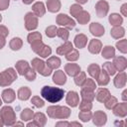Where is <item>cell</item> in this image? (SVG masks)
Listing matches in <instances>:
<instances>
[{
    "label": "cell",
    "mask_w": 127,
    "mask_h": 127,
    "mask_svg": "<svg viewBox=\"0 0 127 127\" xmlns=\"http://www.w3.org/2000/svg\"><path fill=\"white\" fill-rule=\"evenodd\" d=\"M41 95L48 100L51 103H56L59 102L61 99L64 98V90L59 87H53V86H44L41 90Z\"/></svg>",
    "instance_id": "cell-1"
},
{
    "label": "cell",
    "mask_w": 127,
    "mask_h": 127,
    "mask_svg": "<svg viewBox=\"0 0 127 127\" xmlns=\"http://www.w3.org/2000/svg\"><path fill=\"white\" fill-rule=\"evenodd\" d=\"M48 115L52 118H67L70 114V110L64 106H50L47 109Z\"/></svg>",
    "instance_id": "cell-2"
},
{
    "label": "cell",
    "mask_w": 127,
    "mask_h": 127,
    "mask_svg": "<svg viewBox=\"0 0 127 127\" xmlns=\"http://www.w3.org/2000/svg\"><path fill=\"white\" fill-rule=\"evenodd\" d=\"M0 116L2 117V120L5 125H13L16 121V115L12 107L5 106L0 111Z\"/></svg>",
    "instance_id": "cell-3"
},
{
    "label": "cell",
    "mask_w": 127,
    "mask_h": 127,
    "mask_svg": "<svg viewBox=\"0 0 127 127\" xmlns=\"http://www.w3.org/2000/svg\"><path fill=\"white\" fill-rule=\"evenodd\" d=\"M17 78V73L13 68H8L0 73V85L6 86L11 84Z\"/></svg>",
    "instance_id": "cell-4"
},
{
    "label": "cell",
    "mask_w": 127,
    "mask_h": 127,
    "mask_svg": "<svg viewBox=\"0 0 127 127\" xmlns=\"http://www.w3.org/2000/svg\"><path fill=\"white\" fill-rule=\"evenodd\" d=\"M32 66L37 70V71H39L41 74H43V75H45V76H47V75H50L51 73H52V69L42 61V60H40V59H34L33 61H32Z\"/></svg>",
    "instance_id": "cell-5"
},
{
    "label": "cell",
    "mask_w": 127,
    "mask_h": 127,
    "mask_svg": "<svg viewBox=\"0 0 127 127\" xmlns=\"http://www.w3.org/2000/svg\"><path fill=\"white\" fill-rule=\"evenodd\" d=\"M57 23L67 29H72L75 26V22L71 18H69L67 15H64V14H60L57 17Z\"/></svg>",
    "instance_id": "cell-6"
},
{
    "label": "cell",
    "mask_w": 127,
    "mask_h": 127,
    "mask_svg": "<svg viewBox=\"0 0 127 127\" xmlns=\"http://www.w3.org/2000/svg\"><path fill=\"white\" fill-rule=\"evenodd\" d=\"M25 26H26V29L29 30V31L34 30L38 27V19L34 15V13L29 12V13L26 14V16H25Z\"/></svg>",
    "instance_id": "cell-7"
},
{
    "label": "cell",
    "mask_w": 127,
    "mask_h": 127,
    "mask_svg": "<svg viewBox=\"0 0 127 127\" xmlns=\"http://www.w3.org/2000/svg\"><path fill=\"white\" fill-rule=\"evenodd\" d=\"M95 10H96L98 17H100V18L104 17L108 12V3L106 1H103V0L97 2L96 6H95Z\"/></svg>",
    "instance_id": "cell-8"
},
{
    "label": "cell",
    "mask_w": 127,
    "mask_h": 127,
    "mask_svg": "<svg viewBox=\"0 0 127 127\" xmlns=\"http://www.w3.org/2000/svg\"><path fill=\"white\" fill-rule=\"evenodd\" d=\"M113 113L119 117H125L127 114V103H117L113 108Z\"/></svg>",
    "instance_id": "cell-9"
},
{
    "label": "cell",
    "mask_w": 127,
    "mask_h": 127,
    "mask_svg": "<svg viewBox=\"0 0 127 127\" xmlns=\"http://www.w3.org/2000/svg\"><path fill=\"white\" fill-rule=\"evenodd\" d=\"M112 64H113L114 67L116 68V70H119V71H123L126 68V66H127V61L123 57H116V58H114V61H113Z\"/></svg>",
    "instance_id": "cell-10"
},
{
    "label": "cell",
    "mask_w": 127,
    "mask_h": 127,
    "mask_svg": "<svg viewBox=\"0 0 127 127\" xmlns=\"http://www.w3.org/2000/svg\"><path fill=\"white\" fill-rule=\"evenodd\" d=\"M78 101H79L78 94L75 91H68L66 95V103L72 107H75L78 104Z\"/></svg>",
    "instance_id": "cell-11"
},
{
    "label": "cell",
    "mask_w": 127,
    "mask_h": 127,
    "mask_svg": "<svg viewBox=\"0 0 127 127\" xmlns=\"http://www.w3.org/2000/svg\"><path fill=\"white\" fill-rule=\"evenodd\" d=\"M105 122H106V114L103 113L102 111H96L93 115V123L95 125L101 126L105 124Z\"/></svg>",
    "instance_id": "cell-12"
},
{
    "label": "cell",
    "mask_w": 127,
    "mask_h": 127,
    "mask_svg": "<svg viewBox=\"0 0 127 127\" xmlns=\"http://www.w3.org/2000/svg\"><path fill=\"white\" fill-rule=\"evenodd\" d=\"M89 30H90L91 34L96 36V37H100V36H102L104 34V28L99 23H92V24H90Z\"/></svg>",
    "instance_id": "cell-13"
},
{
    "label": "cell",
    "mask_w": 127,
    "mask_h": 127,
    "mask_svg": "<svg viewBox=\"0 0 127 127\" xmlns=\"http://www.w3.org/2000/svg\"><path fill=\"white\" fill-rule=\"evenodd\" d=\"M64 69H65L66 73L70 76H75L80 71V67L76 64H65Z\"/></svg>",
    "instance_id": "cell-14"
},
{
    "label": "cell",
    "mask_w": 127,
    "mask_h": 127,
    "mask_svg": "<svg viewBox=\"0 0 127 127\" xmlns=\"http://www.w3.org/2000/svg\"><path fill=\"white\" fill-rule=\"evenodd\" d=\"M101 42L99 40H91L88 45V50L92 54H98L101 50Z\"/></svg>",
    "instance_id": "cell-15"
},
{
    "label": "cell",
    "mask_w": 127,
    "mask_h": 127,
    "mask_svg": "<svg viewBox=\"0 0 127 127\" xmlns=\"http://www.w3.org/2000/svg\"><path fill=\"white\" fill-rule=\"evenodd\" d=\"M53 80H54L55 83L62 85V84H64L65 82L66 77H65V75H64L63 70H58V71L55 72V74L53 76Z\"/></svg>",
    "instance_id": "cell-16"
},
{
    "label": "cell",
    "mask_w": 127,
    "mask_h": 127,
    "mask_svg": "<svg viewBox=\"0 0 127 127\" xmlns=\"http://www.w3.org/2000/svg\"><path fill=\"white\" fill-rule=\"evenodd\" d=\"M96 80H97V83L99 85H106L109 82V74L105 70H102L98 73Z\"/></svg>",
    "instance_id": "cell-17"
},
{
    "label": "cell",
    "mask_w": 127,
    "mask_h": 127,
    "mask_svg": "<svg viewBox=\"0 0 127 127\" xmlns=\"http://www.w3.org/2000/svg\"><path fill=\"white\" fill-rule=\"evenodd\" d=\"M125 83H126V73L124 71H122L116 75V77L114 79V84L116 87L120 88V87H123L125 85Z\"/></svg>",
    "instance_id": "cell-18"
},
{
    "label": "cell",
    "mask_w": 127,
    "mask_h": 127,
    "mask_svg": "<svg viewBox=\"0 0 127 127\" xmlns=\"http://www.w3.org/2000/svg\"><path fill=\"white\" fill-rule=\"evenodd\" d=\"M86 43H87V38L83 34H79V35H76L75 36V38H74V44H75L76 48L81 49V48L85 47Z\"/></svg>",
    "instance_id": "cell-19"
},
{
    "label": "cell",
    "mask_w": 127,
    "mask_h": 127,
    "mask_svg": "<svg viewBox=\"0 0 127 127\" xmlns=\"http://www.w3.org/2000/svg\"><path fill=\"white\" fill-rule=\"evenodd\" d=\"M33 13L37 17H42L45 14V6L42 2H37L33 5Z\"/></svg>",
    "instance_id": "cell-20"
},
{
    "label": "cell",
    "mask_w": 127,
    "mask_h": 127,
    "mask_svg": "<svg viewBox=\"0 0 127 127\" xmlns=\"http://www.w3.org/2000/svg\"><path fill=\"white\" fill-rule=\"evenodd\" d=\"M72 50V44L70 42H65L64 45L60 46L57 49V53L59 55H66L67 53H69Z\"/></svg>",
    "instance_id": "cell-21"
},
{
    "label": "cell",
    "mask_w": 127,
    "mask_h": 127,
    "mask_svg": "<svg viewBox=\"0 0 127 127\" xmlns=\"http://www.w3.org/2000/svg\"><path fill=\"white\" fill-rule=\"evenodd\" d=\"M29 64L26 62V61H19L17 64H16V69L18 70V72L21 74V75H24L26 73V71L29 69Z\"/></svg>",
    "instance_id": "cell-22"
},
{
    "label": "cell",
    "mask_w": 127,
    "mask_h": 127,
    "mask_svg": "<svg viewBox=\"0 0 127 127\" xmlns=\"http://www.w3.org/2000/svg\"><path fill=\"white\" fill-rule=\"evenodd\" d=\"M2 98L5 102L9 103V102H12L14 99H15V92L14 90L8 88V89H5L3 92H2Z\"/></svg>",
    "instance_id": "cell-23"
},
{
    "label": "cell",
    "mask_w": 127,
    "mask_h": 127,
    "mask_svg": "<svg viewBox=\"0 0 127 127\" xmlns=\"http://www.w3.org/2000/svg\"><path fill=\"white\" fill-rule=\"evenodd\" d=\"M124 34H125V30L120 26H114L110 32V35L115 39H119V38L123 37Z\"/></svg>",
    "instance_id": "cell-24"
},
{
    "label": "cell",
    "mask_w": 127,
    "mask_h": 127,
    "mask_svg": "<svg viewBox=\"0 0 127 127\" xmlns=\"http://www.w3.org/2000/svg\"><path fill=\"white\" fill-rule=\"evenodd\" d=\"M110 96V92L106 88H100L96 94V99L100 102H104Z\"/></svg>",
    "instance_id": "cell-25"
},
{
    "label": "cell",
    "mask_w": 127,
    "mask_h": 127,
    "mask_svg": "<svg viewBox=\"0 0 127 127\" xmlns=\"http://www.w3.org/2000/svg\"><path fill=\"white\" fill-rule=\"evenodd\" d=\"M48 10L51 12H57L61 8V2L59 0H48L47 2Z\"/></svg>",
    "instance_id": "cell-26"
},
{
    "label": "cell",
    "mask_w": 127,
    "mask_h": 127,
    "mask_svg": "<svg viewBox=\"0 0 127 127\" xmlns=\"http://www.w3.org/2000/svg\"><path fill=\"white\" fill-rule=\"evenodd\" d=\"M46 64H47L51 69H55V68H58V67L61 65V60H60L59 58H57V57H52V58H50V59L47 61Z\"/></svg>",
    "instance_id": "cell-27"
},
{
    "label": "cell",
    "mask_w": 127,
    "mask_h": 127,
    "mask_svg": "<svg viewBox=\"0 0 127 127\" xmlns=\"http://www.w3.org/2000/svg\"><path fill=\"white\" fill-rule=\"evenodd\" d=\"M75 18L77 19V21L80 23V24H86L88 21H89V19H90V17H89V14L86 12V11H83V10H81L76 16H75Z\"/></svg>",
    "instance_id": "cell-28"
},
{
    "label": "cell",
    "mask_w": 127,
    "mask_h": 127,
    "mask_svg": "<svg viewBox=\"0 0 127 127\" xmlns=\"http://www.w3.org/2000/svg\"><path fill=\"white\" fill-rule=\"evenodd\" d=\"M30 95H31V90L26 86L21 87L18 90V97L21 100H27L30 97Z\"/></svg>",
    "instance_id": "cell-29"
},
{
    "label": "cell",
    "mask_w": 127,
    "mask_h": 127,
    "mask_svg": "<svg viewBox=\"0 0 127 127\" xmlns=\"http://www.w3.org/2000/svg\"><path fill=\"white\" fill-rule=\"evenodd\" d=\"M51 53H52V50H51V48L49 47V46H46V45H42L41 46V48L37 51V54L39 55V56H41L42 58H47L48 56H50L51 55Z\"/></svg>",
    "instance_id": "cell-30"
},
{
    "label": "cell",
    "mask_w": 127,
    "mask_h": 127,
    "mask_svg": "<svg viewBox=\"0 0 127 127\" xmlns=\"http://www.w3.org/2000/svg\"><path fill=\"white\" fill-rule=\"evenodd\" d=\"M122 21H123V19H122V17L119 14L114 13V14H111L109 16V22L113 26H120V24L122 23Z\"/></svg>",
    "instance_id": "cell-31"
},
{
    "label": "cell",
    "mask_w": 127,
    "mask_h": 127,
    "mask_svg": "<svg viewBox=\"0 0 127 127\" xmlns=\"http://www.w3.org/2000/svg\"><path fill=\"white\" fill-rule=\"evenodd\" d=\"M115 56V51L111 46H106L103 48L102 51V57L105 59H111Z\"/></svg>",
    "instance_id": "cell-32"
},
{
    "label": "cell",
    "mask_w": 127,
    "mask_h": 127,
    "mask_svg": "<svg viewBox=\"0 0 127 127\" xmlns=\"http://www.w3.org/2000/svg\"><path fill=\"white\" fill-rule=\"evenodd\" d=\"M39 41H42V36L39 32H33L31 34H29L28 36V42L32 45L34 43H37Z\"/></svg>",
    "instance_id": "cell-33"
},
{
    "label": "cell",
    "mask_w": 127,
    "mask_h": 127,
    "mask_svg": "<svg viewBox=\"0 0 127 127\" xmlns=\"http://www.w3.org/2000/svg\"><path fill=\"white\" fill-rule=\"evenodd\" d=\"M34 120H35V122L38 124V126H44L45 124H46V116L43 114V113H36L35 115H34Z\"/></svg>",
    "instance_id": "cell-34"
},
{
    "label": "cell",
    "mask_w": 127,
    "mask_h": 127,
    "mask_svg": "<svg viewBox=\"0 0 127 127\" xmlns=\"http://www.w3.org/2000/svg\"><path fill=\"white\" fill-rule=\"evenodd\" d=\"M33 117H34V113H33V111H32L31 109H29V108L24 109V110L22 111V113H21V119H22L23 121L31 120Z\"/></svg>",
    "instance_id": "cell-35"
},
{
    "label": "cell",
    "mask_w": 127,
    "mask_h": 127,
    "mask_svg": "<svg viewBox=\"0 0 127 127\" xmlns=\"http://www.w3.org/2000/svg\"><path fill=\"white\" fill-rule=\"evenodd\" d=\"M99 72H100V69H99V66H98L97 64H90V65L88 66V73H89L92 77L96 78Z\"/></svg>",
    "instance_id": "cell-36"
},
{
    "label": "cell",
    "mask_w": 127,
    "mask_h": 127,
    "mask_svg": "<svg viewBox=\"0 0 127 127\" xmlns=\"http://www.w3.org/2000/svg\"><path fill=\"white\" fill-rule=\"evenodd\" d=\"M22 44L23 43H22V40L20 38H14L10 42V48L12 50H14V51H17L22 47Z\"/></svg>",
    "instance_id": "cell-37"
},
{
    "label": "cell",
    "mask_w": 127,
    "mask_h": 127,
    "mask_svg": "<svg viewBox=\"0 0 127 127\" xmlns=\"http://www.w3.org/2000/svg\"><path fill=\"white\" fill-rule=\"evenodd\" d=\"M103 70H105L109 75H113L116 72V68L114 67L113 64H111L109 62H107V63H105L103 64Z\"/></svg>",
    "instance_id": "cell-38"
},
{
    "label": "cell",
    "mask_w": 127,
    "mask_h": 127,
    "mask_svg": "<svg viewBox=\"0 0 127 127\" xmlns=\"http://www.w3.org/2000/svg\"><path fill=\"white\" fill-rule=\"evenodd\" d=\"M86 77H85V73L83 71H79L76 75H75V78H74V82L76 85H79V86H82V84L84 83Z\"/></svg>",
    "instance_id": "cell-39"
},
{
    "label": "cell",
    "mask_w": 127,
    "mask_h": 127,
    "mask_svg": "<svg viewBox=\"0 0 127 127\" xmlns=\"http://www.w3.org/2000/svg\"><path fill=\"white\" fill-rule=\"evenodd\" d=\"M82 89H85V90H89V91H93L95 89V83L92 79H85L84 83L82 84Z\"/></svg>",
    "instance_id": "cell-40"
},
{
    "label": "cell",
    "mask_w": 127,
    "mask_h": 127,
    "mask_svg": "<svg viewBox=\"0 0 127 127\" xmlns=\"http://www.w3.org/2000/svg\"><path fill=\"white\" fill-rule=\"evenodd\" d=\"M80 95L82 97L83 100H88V101H92L94 99V93L92 91H89V90H85V89H82L81 92H80Z\"/></svg>",
    "instance_id": "cell-41"
},
{
    "label": "cell",
    "mask_w": 127,
    "mask_h": 127,
    "mask_svg": "<svg viewBox=\"0 0 127 127\" xmlns=\"http://www.w3.org/2000/svg\"><path fill=\"white\" fill-rule=\"evenodd\" d=\"M104 103H105V107H106L107 109H112V108L117 104V99H116L114 96H109V97L104 101Z\"/></svg>",
    "instance_id": "cell-42"
},
{
    "label": "cell",
    "mask_w": 127,
    "mask_h": 127,
    "mask_svg": "<svg viewBox=\"0 0 127 127\" xmlns=\"http://www.w3.org/2000/svg\"><path fill=\"white\" fill-rule=\"evenodd\" d=\"M57 35L64 41H66L68 38V31L65 28H60L57 30Z\"/></svg>",
    "instance_id": "cell-43"
},
{
    "label": "cell",
    "mask_w": 127,
    "mask_h": 127,
    "mask_svg": "<svg viewBox=\"0 0 127 127\" xmlns=\"http://www.w3.org/2000/svg\"><path fill=\"white\" fill-rule=\"evenodd\" d=\"M91 107H92V105H91L90 101H88V100H82L79 104L80 111H89L91 109Z\"/></svg>",
    "instance_id": "cell-44"
},
{
    "label": "cell",
    "mask_w": 127,
    "mask_h": 127,
    "mask_svg": "<svg viewBox=\"0 0 127 127\" xmlns=\"http://www.w3.org/2000/svg\"><path fill=\"white\" fill-rule=\"evenodd\" d=\"M91 116H92V114H91L89 111H80L79 114H78L79 119H81V120L84 121V122L89 121V120L91 119Z\"/></svg>",
    "instance_id": "cell-45"
},
{
    "label": "cell",
    "mask_w": 127,
    "mask_h": 127,
    "mask_svg": "<svg viewBox=\"0 0 127 127\" xmlns=\"http://www.w3.org/2000/svg\"><path fill=\"white\" fill-rule=\"evenodd\" d=\"M66 60L67 61H76L78 59V52L76 50H71L69 53H67L66 55Z\"/></svg>",
    "instance_id": "cell-46"
},
{
    "label": "cell",
    "mask_w": 127,
    "mask_h": 127,
    "mask_svg": "<svg viewBox=\"0 0 127 127\" xmlns=\"http://www.w3.org/2000/svg\"><path fill=\"white\" fill-rule=\"evenodd\" d=\"M116 47H117V49L121 52V53H123V54H125L126 52H127V46H126V40H121V41H119V42H117L116 43Z\"/></svg>",
    "instance_id": "cell-47"
},
{
    "label": "cell",
    "mask_w": 127,
    "mask_h": 127,
    "mask_svg": "<svg viewBox=\"0 0 127 127\" xmlns=\"http://www.w3.org/2000/svg\"><path fill=\"white\" fill-rule=\"evenodd\" d=\"M57 30H58V28H57L56 26H50V27H48V28L46 29V34H47L48 37L53 38V37L56 36Z\"/></svg>",
    "instance_id": "cell-48"
},
{
    "label": "cell",
    "mask_w": 127,
    "mask_h": 127,
    "mask_svg": "<svg viewBox=\"0 0 127 127\" xmlns=\"http://www.w3.org/2000/svg\"><path fill=\"white\" fill-rule=\"evenodd\" d=\"M32 103L36 106V107H43L44 106V100L43 99H41L39 96H34L33 98H32Z\"/></svg>",
    "instance_id": "cell-49"
},
{
    "label": "cell",
    "mask_w": 127,
    "mask_h": 127,
    "mask_svg": "<svg viewBox=\"0 0 127 127\" xmlns=\"http://www.w3.org/2000/svg\"><path fill=\"white\" fill-rule=\"evenodd\" d=\"M81 10H82V8H81L79 5H77V4H73V5H71V7H70V14H71L72 16L75 17Z\"/></svg>",
    "instance_id": "cell-50"
},
{
    "label": "cell",
    "mask_w": 127,
    "mask_h": 127,
    "mask_svg": "<svg viewBox=\"0 0 127 127\" xmlns=\"http://www.w3.org/2000/svg\"><path fill=\"white\" fill-rule=\"evenodd\" d=\"M25 76L28 80H34L36 78V72L34 71V69H32L31 67H29V69L26 71Z\"/></svg>",
    "instance_id": "cell-51"
},
{
    "label": "cell",
    "mask_w": 127,
    "mask_h": 127,
    "mask_svg": "<svg viewBox=\"0 0 127 127\" xmlns=\"http://www.w3.org/2000/svg\"><path fill=\"white\" fill-rule=\"evenodd\" d=\"M8 34H9V32H8L7 28H6V27H4V26H0V37L5 38Z\"/></svg>",
    "instance_id": "cell-52"
},
{
    "label": "cell",
    "mask_w": 127,
    "mask_h": 127,
    "mask_svg": "<svg viewBox=\"0 0 127 127\" xmlns=\"http://www.w3.org/2000/svg\"><path fill=\"white\" fill-rule=\"evenodd\" d=\"M9 6V0H0V10H5Z\"/></svg>",
    "instance_id": "cell-53"
},
{
    "label": "cell",
    "mask_w": 127,
    "mask_h": 127,
    "mask_svg": "<svg viewBox=\"0 0 127 127\" xmlns=\"http://www.w3.org/2000/svg\"><path fill=\"white\" fill-rule=\"evenodd\" d=\"M126 7H127V4H123L122 7H121V12L124 16H127V12H126Z\"/></svg>",
    "instance_id": "cell-54"
},
{
    "label": "cell",
    "mask_w": 127,
    "mask_h": 127,
    "mask_svg": "<svg viewBox=\"0 0 127 127\" xmlns=\"http://www.w3.org/2000/svg\"><path fill=\"white\" fill-rule=\"evenodd\" d=\"M56 125L57 126H67V125H69V123L68 122H58Z\"/></svg>",
    "instance_id": "cell-55"
},
{
    "label": "cell",
    "mask_w": 127,
    "mask_h": 127,
    "mask_svg": "<svg viewBox=\"0 0 127 127\" xmlns=\"http://www.w3.org/2000/svg\"><path fill=\"white\" fill-rule=\"evenodd\" d=\"M4 45H5V40H4V38L0 37V49H2L4 47Z\"/></svg>",
    "instance_id": "cell-56"
},
{
    "label": "cell",
    "mask_w": 127,
    "mask_h": 127,
    "mask_svg": "<svg viewBox=\"0 0 127 127\" xmlns=\"http://www.w3.org/2000/svg\"><path fill=\"white\" fill-rule=\"evenodd\" d=\"M126 93H127V90H124V91H123V93H122V98H123V100H124V101L126 100Z\"/></svg>",
    "instance_id": "cell-57"
},
{
    "label": "cell",
    "mask_w": 127,
    "mask_h": 127,
    "mask_svg": "<svg viewBox=\"0 0 127 127\" xmlns=\"http://www.w3.org/2000/svg\"><path fill=\"white\" fill-rule=\"evenodd\" d=\"M22 1H23L25 4H31V3H32L34 0H22Z\"/></svg>",
    "instance_id": "cell-58"
},
{
    "label": "cell",
    "mask_w": 127,
    "mask_h": 127,
    "mask_svg": "<svg viewBox=\"0 0 127 127\" xmlns=\"http://www.w3.org/2000/svg\"><path fill=\"white\" fill-rule=\"evenodd\" d=\"M76 1H77V2H79L80 4H83V3H85L87 0H76Z\"/></svg>",
    "instance_id": "cell-59"
},
{
    "label": "cell",
    "mask_w": 127,
    "mask_h": 127,
    "mask_svg": "<svg viewBox=\"0 0 127 127\" xmlns=\"http://www.w3.org/2000/svg\"><path fill=\"white\" fill-rule=\"evenodd\" d=\"M4 124V122H3V120H2V117L0 116V126H2Z\"/></svg>",
    "instance_id": "cell-60"
},
{
    "label": "cell",
    "mask_w": 127,
    "mask_h": 127,
    "mask_svg": "<svg viewBox=\"0 0 127 127\" xmlns=\"http://www.w3.org/2000/svg\"><path fill=\"white\" fill-rule=\"evenodd\" d=\"M1 20H2V17H1V15H0V22H1Z\"/></svg>",
    "instance_id": "cell-61"
},
{
    "label": "cell",
    "mask_w": 127,
    "mask_h": 127,
    "mask_svg": "<svg viewBox=\"0 0 127 127\" xmlns=\"http://www.w3.org/2000/svg\"><path fill=\"white\" fill-rule=\"evenodd\" d=\"M1 104H2V101H1V99H0V105H1Z\"/></svg>",
    "instance_id": "cell-62"
}]
</instances>
